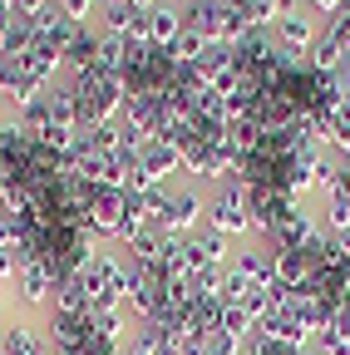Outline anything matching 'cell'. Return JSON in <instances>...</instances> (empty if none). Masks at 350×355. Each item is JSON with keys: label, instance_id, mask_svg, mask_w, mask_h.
<instances>
[{"label": "cell", "instance_id": "obj_4", "mask_svg": "<svg viewBox=\"0 0 350 355\" xmlns=\"http://www.w3.org/2000/svg\"><path fill=\"white\" fill-rule=\"evenodd\" d=\"M173 6H183V10H193V6H202V0H173Z\"/></svg>", "mask_w": 350, "mask_h": 355}, {"label": "cell", "instance_id": "obj_2", "mask_svg": "<svg viewBox=\"0 0 350 355\" xmlns=\"http://www.w3.org/2000/svg\"><path fill=\"white\" fill-rule=\"evenodd\" d=\"M326 30V20L316 15V10H306V6H291V10H281L277 15V25H272V40L281 44V50H291V55H306L316 44V35Z\"/></svg>", "mask_w": 350, "mask_h": 355}, {"label": "cell", "instance_id": "obj_3", "mask_svg": "<svg viewBox=\"0 0 350 355\" xmlns=\"http://www.w3.org/2000/svg\"><path fill=\"white\" fill-rule=\"evenodd\" d=\"M183 25H188V15H183V6H173V0H158V6L148 10V44L163 55L173 40L183 35Z\"/></svg>", "mask_w": 350, "mask_h": 355}, {"label": "cell", "instance_id": "obj_1", "mask_svg": "<svg viewBox=\"0 0 350 355\" xmlns=\"http://www.w3.org/2000/svg\"><path fill=\"white\" fill-rule=\"evenodd\" d=\"M207 227H217L232 242L256 237L252 232V188L242 183V178H217V183L207 188Z\"/></svg>", "mask_w": 350, "mask_h": 355}]
</instances>
